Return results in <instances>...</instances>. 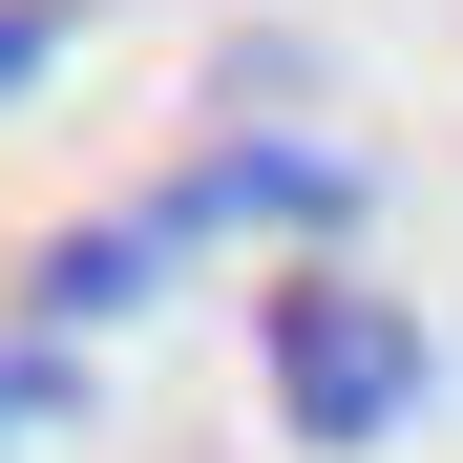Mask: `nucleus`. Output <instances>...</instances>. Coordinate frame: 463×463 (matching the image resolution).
<instances>
[{"mask_svg":"<svg viewBox=\"0 0 463 463\" xmlns=\"http://www.w3.org/2000/svg\"><path fill=\"white\" fill-rule=\"evenodd\" d=\"M63 43H85V0H0V106H22V85H43Z\"/></svg>","mask_w":463,"mask_h":463,"instance_id":"3","label":"nucleus"},{"mask_svg":"<svg viewBox=\"0 0 463 463\" xmlns=\"http://www.w3.org/2000/svg\"><path fill=\"white\" fill-rule=\"evenodd\" d=\"M421 379H442V337H421L379 274H295V295H274V421H295V442H337V463L401 442Z\"/></svg>","mask_w":463,"mask_h":463,"instance_id":"2","label":"nucleus"},{"mask_svg":"<svg viewBox=\"0 0 463 463\" xmlns=\"http://www.w3.org/2000/svg\"><path fill=\"white\" fill-rule=\"evenodd\" d=\"M43 401H63V379H43V358H0V442H22V421H43Z\"/></svg>","mask_w":463,"mask_h":463,"instance_id":"4","label":"nucleus"},{"mask_svg":"<svg viewBox=\"0 0 463 463\" xmlns=\"http://www.w3.org/2000/svg\"><path fill=\"white\" fill-rule=\"evenodd\" d=\"M232 211H253V232H358V169H337V147H211L190 190L63 232V253H43V317H127V295H169V253H190V232H232Z\"/></svg>","mask_w":463,"mask_h":463,"instance_id":"1","label":"nucleus"}]
</instances>
